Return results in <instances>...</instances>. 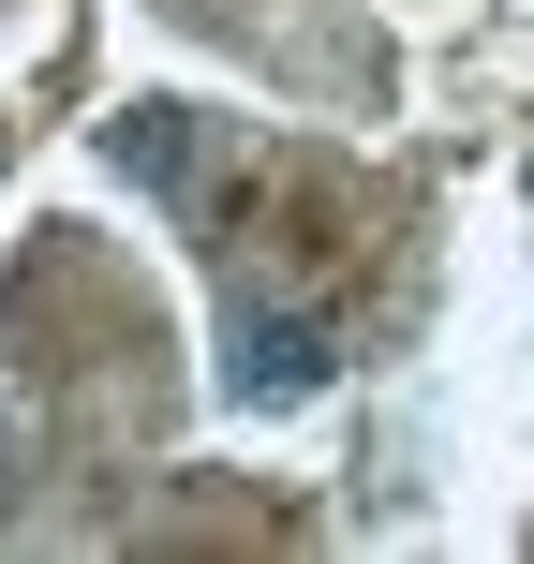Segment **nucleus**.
<instances>
[{
  "instance_id": "f257e3e1",
  "label": "nucleus",
  "mask_w": 534,
  "mask_h": 564,
  "mask_svg": "<svg viewBox=\"0 0 534 564\" xmlns=\"http://www.w3.org/2000/svg\"><path fill=\"white\" fill-rule=\"evenodd\" d=\"M312 387H327V327H312V312H238V341H224V401L282 416V401H312Z\"/></svg>"
},
{
  "instance_id": "f03ea898",
  "label": "nucleus",
  "mask_w": 534,
  "mask_h": 564,
  "mask_svg": "<svg viewBox=\"0 0 534 564\" xmlns=\"http://www.w3.org/2000/svg\"><path fill=\"white\" fill-rule=\"evenodd\" d=\"M105 149H119V178H149V194H178V178H194V119H178V105H134Z\"/></svg>"
}]
</instances>
